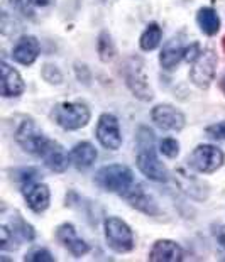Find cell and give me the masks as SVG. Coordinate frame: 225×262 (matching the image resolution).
<instances>
[{
	"instance_id": "1",
	"label": "cell",
	"mask_w": 225,
	"mask_h": 262,
	"mask_svg": "<svg viewBox=\"0 0 225 262\" xmlns=\"http://www.w3.org/2000/svg\"><path fill=\"white\" fill-rule=\"evenodd\" d=\"M53 119L61 129L78 130L90 122V110L80 102H61L53 110Z\"/></svg>"
},
{
	"instance_id": "2",
	"label": "cell",
	"mask_w": 225,
	"mask_h": 262,
	"mask_svg": "<svg viewBox=\"0 0 225 262\" xmlns=\"http://www.w3.org/2000/svg\"><path fill=\"white\" fill-rule=\"evenodd\" d=\"M95 181H97V185L100 188L107 189V191L124 194L134 185V174L127 166L110 164V166H104L97 172Z\"/></svg>"
},
{
	"instance_id": "3",
	"label": "cell",
	"mask_w": 225,
	"mask_h": 262,
	"mask_svg": "<svg viewBox=\"0 0 225 262\" xmlns=\"http://www.w3.org/2000/svg\"><path fill=\"white\" fill-rule=\"evenodd\" d=\"M223 164V152L212 144H200L188 158V166L201 174H210L220 169Z\"/></svg>"
},
{
	"instance_id": "4",
	"label": "cell",
	"mask_w": 225,
	"mask_h": 262,
	"mask_svg": "<svg viewBox=\"0 0 225 262\" xmlns=\"http://www.w3.org/2000/svg\"><path fill=\"white\" fill-rule=\"evenodd\" d=\"M105 238L109 247L119 254L131 252L134 249V233L131 227L117 216H109L105 220Z\"/></svg>"
},
{
	"instance_id": "5",
	"label": "cell",
	"mask_w": 225,
	"mask_h": 262,
	"mask_svg": "<svg viewBox=\"0 0 225 262\" xmlns=\"http://www.w3.org/2000/svg\"><path fill=\"white\" fill-rule=\"evenodd\" d=\"M217 64H218V58L215 51H212V49L201 51L198 59L195 61L190 70V80L193 81V85L203 88V90L210 86V83L213 81L217 73Z\"/></svg>"
},
{
	"instance_id": "6",
	"label": "cell",
	"mask_w": 225,
	"mask_h": 262,
	"mask_svg": "<svg viewBox=\"0 0 225 262\" xmlns=\"http://www.w3.org/2000/svg\"><path fill=\"white\" fill-rule=\"evenodd\" d=\"M15 141L19 142V146L26 152L41 156L44 147L48 146L49 139L37 129L32 120H24L17 129V132H15Z\"/></svg>"
},
{
	"instance_id": "7",
	"label": "cell",
	"mask_w": 225,
	"mask_h": 262,
	"mask_svg": "<svg viewBox=\"0 0 225 262\" xmlns=\"http://www.w3.org/2000/svg\"><path fill=\"white\" fill-rule=\"evenodd\" d=\"M137 168L146 178H149L151 181L156 183H165L168 181V176H170L166 166L157 159L153 146H139Z\"/></svg>"
},
{
	"instance_id": "8",
	"label": "cell",
	"mask_w": 225,
	"mask_h": 262,
	"mask_svg": "<svg viewBox=\"0 0 225 262\" xmlns=\"http://www.w3.org/2000/svg\"><path fill=\"white\" fill-rule=\"evenodd\" d=\"M124 78H126L127 86L131 88V92L136 95L139 100H148L153 98V90L149 88L148 81H146L144 71H142V61L137 58L129 59L124 68Z\"/></svg>"
},
{
	"instance_id": "9",
	"label": "cell",
	"mask_w": 225,
	"mask_h": 262,
	"mask_svg": "<svg viewBox=\"0 0 225 262\" xmlns=\"http://www.w3.org/2000/svg\"><path fill=\"white\" fill-rule=\"evenodd\" d=\"M97 139L105 149L117 150L122 146V134L119 127V120L112 114L100 115L97 124Z\"/></svg>"
},
{
	"instance_id": "10",
	"label": "cell",
	"mask_w": 225,
	"mask_h": 262,
	"mask_svg": "<svg viewBox=\"0 0 225 262\" xmlns=\"http://www.w3.org/2000/svg\"><path fill=\"white\" fill-rule=\"evenodd\" d=\"M151 117H153V122L159 127V129L165 130H173V132H179L187 124V119L185 115L179 112L178 108H174L173 105H156L151 112Z\"/></svg>"
},
{
	"instance_id": "11",
	"label": "cell",
	"mask_w": 225,
	"mask_h": 262,
	"mask_svg": "<svg viewBox=\"0 0 225 262\" xmlns=\"http://www.w3.org/2000/svg\"><path fill=\"white\" fill-rule=\"evenodd\" d=\"M122 196L126 198V202L131 205L132 208L142 211V213H146V215H157L159 213V208H157L156 200L146 191L142 185L134 183V185L129 188Z\"/></svg>"
},
{
	"instance_id": "12",
	"label": "cell",
	"mask_w": 225,
	"mask_h": 262,
	"mask_svg": "<svg viewBox=\"0 0 225 262\" xmlns=\"http://www.w3.org/2000/svg\"><path fill=\"white\" fill-rule=\"evenodd\" d=\"M24 198L27 202V206L34 213H43L49 206L51 193H49V188L43 185V183H27L24 186Z\"/></svg>"
},
{
	"instance_id": "13",
	"label": "cell",
	"mask_w": 225,
	"mask_h": 262,
	"mask_svg": "<svg viewBox=\"0 0 225 262\" xmlns=\"http://www.w3.org/2000/svg\"><path fill=\"white\" fill-rule=\"evenodd\" d=\"M56 238H58L75 257H81V255H85L90 250L88 244L83 241V238L78 237L75 227L71 224H63L56 228Z\"/></svg>"
},
{
	"instance_id": "14",
	"label": "cell",
	"mask_w": 225,
	"mask_h": 262,
	"mask_svg": "<svg viewBox=\"0 0 225 262\" xmlns=\"http://www.w3.org/2000/svg\"><path fill=\"white\" fill-rule=\"evenodd\" d=\"M39 51H41V46H39V41L34 36H22L17 41V44H15L12 58L19 64L31 66L37 59Z\"/></svg>"
},
{
	"instance_id": "15",
	"label": "cell",
	"mask_w": 225,
	"mask_h": 262,
	"mask_svg": "<svg viewBox=\"0 0 225 262\" xmlns=\"http://www.w3.org/2000/svg\"><path fill=\"white\" fill-rule=\"evenodd\" d=\"M151 262H179L183 260V249L173 241H156L149 252Z\"/></svg>"
},
{
	"instance_id": "16",
	"label": "cell",
	"mask_w": 225,
	"mask_h": 262,
	"mask_svg": "<svg viewBox=\"0 0 225 262\" xmlns=\"http://www.w3.org/2000/svg\"><path fill=\"white\" fill-rule=\"evenodd\" d=\"M0 71H2V95L5 98L19 97V95L24 93L26 85L17 70H14L12 66H9L5 61H2L0 63Z\"/></svg>"
},
{
	"instance_id": "17",
	"label": "cell",
	"mask_w": 225,
	"mask_h": 262,
	"mask_svg": "<svg viewBox=\"0 0 225 262\" xmlns=\"http://www.w3.org/2000/svg\"><path fill=\"white\" fill-rule=\"evenodd\" d=\"M41 158L44 159V163H46L48 168L51 171H54V172L66 171V168H68V164L71 161L70 156L66 154V150L61 147L58 142L51 141V139H49L48 146L44 147Z\"/></svg>"
},
{
	"instance_id": "18",
	"label": "cell",
	"mask_w": 225,
	"mask_h": 262,
	"mask_svg": "<svg viewBox=\"0 0 225 262\" xmlns=\"http://www.w3.org/2000/svg\"><path fill=\"white\" fill-rule=\"evenodd\" d=\"M70 159L76 169L87 171L88 168H92L93 163L97 161V149L90 142H80L73 147V150L70 152Z\"/></svg>"
},
{
	"instance_id": "19",
	"label": "cell",
	"mask_w": 225,
	"mask_h": 262,
	"mask_svg": "<svg viewBox=\"0 0 225 262\" xmlns=\"http://www.w3.org/2000/svg\"><path fill=\"white\" fill-rule=\"evenodd\" d=\"M185 56V48L178 39H171L165 44L159 54V63L165 70H174Z\"/></svg>"
},
{
	"instance_id": "20",
	"label": "cell",
	"mask_w": 225,
	"mask_h": 262,
	"mask_svg": "<svg viewBox=\"0 0 225 262\" xmlns=\"http://www.w3.org/2000/svg\"><path fill=\"white\" fill-rule=\"evenodd\" d=\"M196 22H198L200 29L207 36H215L220 31V17L212 7H203L196 14Z\"/></svg>"
},
{
	"instance_id": "21",
	"label": "cell",
	"mask_w": 225,
	"mask_h": 262,
	"mask_svg": "<svg viewBox=\"0 0 225 262\" xmlns=\"http://www.w3.org/2000/svg\"><path fill=\"white\" fill-rule=\"evenodd\" d=\"M161 37H162V31L161 27L153 22V24H149L146 27V31L142 32V36H140V48L144 49V51H153L157 46H159L161 42Z\"/></svg>"
},
{
	"instance_id": "22",
	"label": "cell",
	"mask_w": 225,
	"mask_h": 262,
	"mask_svg": "<svg viewBox=\"0 0 225 262\" xmlns=\"http://www.w3.org/2000/svg\"><path fill=\"white\" fill-rule=\"evenodd\" d=\"M98 54L102 61H109L114 58V54H115L114 42H112V39L107 32H102L98 37Z\"/></svg>"
},
{
	"instance_id": "23",
	"label": "cell",
	"mask_w": 225,
	"mask_h": 262,
	"mask_svg": "<svg viewBox=\"0 0 225 262\" xmlns=\"http://www.w3.org/2000/svg\"><path fill=\"white\" fill-rule=\"evenodd\" d=\"M159 150L166 156V158L173 159L179 154V144H178L176 139H171V137L162 139L161 144H159Z\"/></svg>"
},
{
	"instance_id": "24",
	"label": "cell",
	"mask_w": 225,
	"mask_h": 262,
	"mask_svg": "<svg viewBox=\"0 0 225 262\" xmlns=\"http://www.w3.org/2000/svg\"><path fill=\"white\" fill-rule=\"evenodd\" d=\"M24 260L26 262H54V257L46 249H36V250H31L24 257Z\"/></svg>"
},
{
	"instance_id": "25",
	"label": "cell",
	"mask_w": 225,
	"mask_h": 262,
	"mask_svg": "<svg viewBox=\"0 0 225 262\" xmlns=\"http://www.w3.org/2000/svg\"><path fill=\"white\" fill-rule=\"evenodd\" d=\"M10 5L24 15H29V17L34 15V0H10Z\"/></svg>"
},
{
	"instance_id": "26",
	"label": "cell",
	"mask_w": 225,
	"mask_h": 262,
	"mask_svg": "<svg viewBox=\"0 0 225 262\" xmlns=\"http://www.w3.org/2000/svg\"><path fill=\"white\" fill-rule=\"evenodd\" d=\"M43 76H44V80H46L48 83H51V85H59L61 80H63L59 70L56 68V66H51V64H46L43 68Z\"/></svg>"
},
{
	"instance_id": "27",
	"label": "cell",
	"mask_w": 225,
	"mask_h": 262,
	"mask_svg": "<svg viewBox=\"0 0 225 262\" xmlns=\"http://www.w3.org/2000/svg\"><path fill=\"white\" fill-rule=\"evenodd\" d=\"M15 233H19L22 241H32L34 238V230H32V227L29 224H26L24 220L19 219L17 225H14V230Z\"/></svg>"
},
{
	"instance_id": "28",
	"label": "cell",
	"mask_w": 225,
	"mask_h": 262,
	"mask_svg": "<svg viewBox=\"0 0 225 262\" xmlns=\"http://www.w3.org/2000/svg\"><path fill=\"white\" fill-rule=\"evenodd\" d=\"M200 54H201L200 46H198V44H196V42H193V44H191V46L185 48V56H183V59L190 61V63H195V61L198 59Z\"/></svg>"
},
{
	"instance_id": "29",
	"label": "cell",
	"mask_w": 225,
	"mask_h": 262,
	"mask_svg": "<svg viewBox=\"0 0 225 262\" xmlns=\"http://www.w3.org/2000/svg\"><path fill=\"white\" fill-rule=\"evenodd\" d=\"M14 238V233H12V230H9L7 227L5 225H2L0 227V247H2L4 250L5 249H10V241Z\"/></svg>"
},
{
	"instance_id": "30",
	"label": "cell",
	"mask_w": 225,
	"mask_h": 262,
	"mask_svg": "<svg viewBox=\"0 0 225 262\" xmlns=\"http://www.w3.org/2000/svg\"><path fill=\"white\" fill-rule=\"evenodd\" d=\"M207 134H210V136L215 139H222V141H225V120L220 122V124L210 125L207 129Z\"/></svg>"
},
{
	"instance_id": "31",
	"label": "cell",
	"mask_w": 225,
	"mask_h": 262,
	"mask_svg": "<svg viewBox=\"0 0 225 262\" xmlns=\"http://www.w3.org/2000/svg\"><path fill=\"white\" fill-rule=\"evenodd\" d=\"M215 237H217L218 244L222 245V249L225 250V227H218L217 228V230H215Z\"/></svg>"
},
{
	"instance_id": "32",
	"label": "cell",
	"mask_w": 225,
	"mask_h": 262,
	"mask_svg": "<svg viewBox=\"0 0 225 262\" xmlns=\"http://www.w3.org/2000/svg\"><path fill=\"white\" fill-rule=\"evenodd\" d=\"M34 4L39 5V7H46V5L53 4V0H34Z\"/></svg>"
},
{
	"instance_id": "33",
	"label": "cell",
	"mask_w": 225,
	"mask_h": 262,
	"mask_svg": "<svg viewBox=\"0 0 225 262\" xmlns=\"http://www.w3.org/2000/svg\"><path fill=\"white\" fill-rule=\"evenodd\" d=\"M222 92H223V95H225V76H223V80H222Z\"/></svg>"
},
{
	"instance_id": "34",
	"label": "cell",
	"mask_w": 225,
	"mask_h": 262,
	"mask_svg": "<svg viewBox=\"0 0 225 262\" xmlns=\"http://www.w3.org/2000/svg\"><path fill=\"white\" fill-rule=\"evenodd\" d=\"M223 49H225V37H223Z\"/></svg>"
}]
</instances>
